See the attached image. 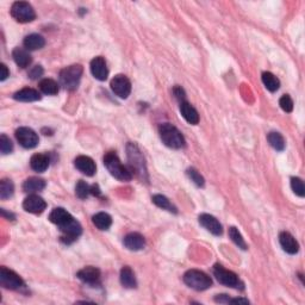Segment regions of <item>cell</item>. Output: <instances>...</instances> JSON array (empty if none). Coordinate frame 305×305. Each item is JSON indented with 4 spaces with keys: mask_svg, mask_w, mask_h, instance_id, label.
Segmentation results:
<instances>
[{
    "mask_svg": "<svg viewBox=\"0 0 305 305\" xmlns=\"http://www.w3.org/2000/svg\"><path fill=\"white\" fill-rule=\"evenodd\" d=\"M291 187H292V191L298 197H304L305 196L304 182L302 181V179H299V178L291 179Z\"/></svg>",
    "mask_w": 305,
    "mask_h": 305,
    "instance_id": "cell-36",
    "label": "cell"
},
{
    "mask_svg": "<svg viewBox=\"0 0 305 305\" xmlns=\"http://www.w3.org/2000/svg\"><path fill=\"white\" fill-rule=\"evenodd\" d=\"M9 76H10V71L7 69V67L4 65V63H1V65H0V80L4 81V80H6Z\"/></svg>",
    "mask_w": 305,
    "mask_h": 305,
    "instance_id": "cell-41",
    "label": "cell"
},
{
    "mask_svg": "<svg viewBox=\"0 0 305 305\" xmlns=\"http://www.w3.org/2000/svg\"><path fill=\"white\" fill-rule=\"evenodd\" d=\"M180 112H181V116L185 118V121L187 123L192 124V126H196V124L199 123V115L197 112V110L190 102H180Z\"/></svg>",
    "mask_w": 305,
    "mask_h": 305,
    "instance_id": "cell-19",
    "label": "cell"
},
{
    "mask_svg": "<svg viewBox=\"0 0 305 305\" xmlns=\"http://www.w3.org/2000/svg\"><path fill=\"white\" fill-rule=\"evenodd\" d=\"M111 90L112 92L118 96L119 98L126 99L130 96V92H131V82L130 80L127 79L126 76H122V74H118L111 80Z\"/></svg>",
    "mask_w": 305,
    "mask_h": 305,
    "instance_id": "cell-10",
    "label": "cell"
},
{
    "mask_svg": "<svg viewBox=\"0 0 305 305\" xmlns=\"http://www.w3.org/2000/svg\"><path fill=\"white\" fill-rule=\"evenodd\" d=\"M59 228L61 234H62L61 235V240H62L65 243H67V245L77 240V237H79L82 232L81 224H80L74 217L72 218L68 223L63 224V226L59 227Z\"/></svg>",
    "mask_w": 305,
    "mask_h": 305,
    "instance_id": "cell-8",
    "label": "cell"
},
{
    "mask_svg": "<svg viewBox=\"0 0 305 305\" xmlns=\"http://www.w3.org/2000/svg\"><path fill=\"white\" fill-rule=\"evenodd\" d=\"M0 151H1L4 155L10 154V152L13 151V144L11 142L10 138L5 134L0 136Z\"/></svg>",
    "mask_w": 305,
    "mask_h": 305,
    "instance_id": "cell-35",
    "label": "cell"
},
{
    "mask_svg": "<svg viewBox=\"0 0 305 305\" xmlns=\"http://www.w3.org/2000/svg\"><path fill=\"white\" fill-rule=\"evenodd\" d=\"M267 140L276 151L282 152L285 149V140L282 135L279 134V132H270L267 136Z\"/></svg>",
    "mask_w": 305,
    "mask_h": 305,
    "instance_id": "cell-31",
    "label": "cell"
},
{
    "mask_svg": "<svg viewBox=\"0 0 305 305\" xmlns=\"http://www.w3.org/2000/svg\"><path fill=\"white\" fill-rule=\"evenodd\" d=\"M159 134L162 142L172 149H181L186 143L181 132L170 123L161 124L159 127Z\"/></svg>",
    "mask_w": 305,
    "mask_h": 305,
    "instance_id": "cell-1",
    "label": "cell"
},
{
    "mask_svg": "<svg viewBox=\"0 0 305 305\" xmlns=\"http://www.w3.org/2000/svg\"><path fill=\"white\" fill-rule=\"evenodd\" d=\"M213 276L216 277L218 282H221L222 285H226V286L237 288L241 285L240 279L234 272L226 270L223 266L218 265V263L213 266Z\"/></svg>",
    "mask_w": 305,
    "mask_h": 305,
    "instance_id": "cell-9",
    "label": "cell"
},
{
    "mask_svg": "<svg viewBox=\"0 0 305 305\" xmlns=\"http://www.w3.org/2000/svg\"><path fill=\"white\" fill-rule=\"evenodd\" d=\"M124 246L126 248L129 249V251H141V249L144 248L146 246V240L141 234L138 232H130L127 234L123 240Z\"/></svg>",
    "mask_w": 305,
    "mask_h": 305,
    "instance_id": "cell-18",
    "label": "cell"
},
{
    "mask_svg": "<svg viewBox=\"0 0 305 305\" xmlns=\"http://www.w3.org/2000/svg\"><path fill=\"white\" fill-rule=\"evenodd\" d=\"M76 277L86 284H97L101 279V271L98 268L92 267V266H88V267L82 268L77 272Z\"/></svg>",
    "mask_w": 305,
    "mask_h": 305,
    "instance_id": "cell-17",
    "label": "cell"
},
{
    "mask_svg": "<svg viewBox=\"0 0 305 305\" xmlns=\"http://www.w3.org/2000/svg\"><path fill=\"white\" fill-rule=\"evenodd\" d=\"M229 237L231 238L232 242L236 245L238 248L243 249V251H246L247 249V243L245 241V238L242 237V235L240 234V231L235 228V227H231V228L229 229Z\"/></svg>",
    "mask_w": 305,
    "mask_h": 305,
    "instance_id": "cell-33",
    "label": "cell"
},
{
    "mask_svg": "<svg viewBox=\"0 0 305 305\" xmlns=\"http://www.w3.org/2000/svg\"><path fill=\"white\" fill-rule=\"evenodd\" d=\"M199 223L201 226H203L207 231H210L215 236H221L223 234V227L220 222L217 221V218L213 217L211 215H207V213H203V215L199 216Z\"/></svg>",
    "mask_w": 305,
    "mask_h": 305,
    "instance_id": "cell-13",
    "label": "cell"
},
{
    "mask_svg": "<svg viewBox=\"0 0 305 305\" xmlns=\"http://www.w3.org/2000/svg\"><path fill=\"white\" fill-rule=\"evenodd\" d=\"M90 193H91V187L86 184L84 180L77 181V184L76 186V195L79 197L80 199H86Z\"/></svg>",
    "mask_w": 305,
    "mask_h": 305,
    "instance_id": "cell-34",
    "label": "cell"
},
{
    "mask_svg": "<svg viewBox=\"0 0 305 305\" xmlns=\"http://www.w3.org/2000/svg\"><path fill=\"white\" fill-rule=\"evenodd\" d=\"M184 282L196 291H205L212 285L211 278L206 273L198 270L187 271L184 274Z\"/></svg>",
    "mask_w": 305,
    "mask_h": 305,
    "instance_id": "cell-3",
    "label": "cell"
},
{
    "mask_svg": "<svg viewBox=\"0 0 305 305\" xmlns=\"http://www.w3.org/2000/svg\"><path fill=\"white\" fill-rule=\"evenodd\" d=\"M92 222L99 230H107L112 224V218L109 213L98 212L92 217Z\"/></svg>",
    "mask_w": 305,
    "mask_h": 305,
    "instance_id": "cell-27",
    "label": "cell"
},
{
    "mask_svg": "<svg viewBox=\"0 0 305 305\" xmlns=\"http://www.w3.org/2000/svg\"><path fill=\"white\" fill-rule=\"evenodd\" d=\"M0 285L7 290H21L24 287V281L16 272L6 267L0 268Z\"/></svg>",
    "mask_w": 305,
    "mask_h": 305,
    "instance_id": "cell-7",
    "label": "cell"
},
{
    "mask_svg": "<svg viewBox=\"0 0 305 305\" xmlns=\"http://www.w3.org/2000/svg\"><path fill=\"white\" fill-rule=\"evenodd\" d=\"M187 176H188V178L191 179V181L195 182L197 186H199V187L204 186V178L195 170V168H188Z\"/></svg>",
    "mask_w": 305,
    "mask_h": 305,
    "instance_id": "cell-37",
    "label": "cell"
},
{
    "mask_svg": "<svg viewBox=\"0 0 305 305\" xmlns=\"http://www.w3.org/2000/svg\"><path fill=\"white\" fill-rule=\"evenodd\" d=\"M13 60H15L16 65L19 66L21 68H26L27 66H30L31 63V55L29 54V51L24 48H15L12 51Z\"/></svg>",
    "mask_w": 305,
    "mask_h": 305,
    "instance_id": "cell-22",
    "label": "cell"
},
{
    "mask_svg": "<svg viewBox=\"0 0 305 305\" xmlns=\"http://www.w3.org/2000/svg\"><path fill=\"white\" fill-rule=\"evenodd\" d=\"M229 303H232V304H249V302H248V299L234 298V299H230Z\"/></svg>",
    "mask_w": 305,
    "mask_h": 305,
    "instance_id": "cell-43",
    "label": "cell"
},
{
    "mask_svg": "<svg viewBox=\"0 0 305 305\" xmlns=\"http://www.w3.org/2000/svg\"><path fill=\"white\" fill-rule=\"evenodd\" d=\"M30 166L35 172L43 173L49 167V157L44 154L32 155L31 160H30Z\"/></svg>",
    "mask_w": 305,
    "mask_h": 305,
    "instance_id": "cell-24",
    "label": "cell"
},
{
    "mask_svg": "<svg viewBox=\"0 0 305 305\" xmlns=\"http://www.w3.org/2000/svg\"><path fill=\"white\" fill-rule=\"evenodd\" d=\"M11 16L19 23H29L36 18V12L29 2L16 1L11 7Z\"/></svg>",
    "mask_w": 305,
    "mask_h": 305,
    "instance_id": "cell-6",
    "label": "cell"
},
{
    "mask_svg": "<svg viewBox=\"0 0 305 305\" xmlns=\"http://www.w3.org/2000/svg\"><path fill=\"white\" fill-rule=\"evenodd\" d=\"M279 105L285 112H291V111L293 110V101L291 99L290 96H287V94H285V96H282L281 98H280Z\"/></svg>",
    "mask_w": 305,
    "mask_h": 305,
    "instance_id": "cell-38",
    "label": "cell"
},
{
    "mask_svg": "<svg viewBox=\"0 0 305 305\" xmlns=\"http://www.w3.org/2000/svg\"><path fill=\"white\" fill-rule=\"evenodd\" d=\"M74 165H76V170H79L81 173L86 174L87 177H92L96 174V163H94L91 157L85 156V155H80V156H77Z\"/></svg>",
    "mask_w": 305,
    "mask_h": 305,
    "instance_id": "cell-15",
    "label": "cell"
},
{
    "mask_svg": "<svg viewBox=\"0 0 305 305\" xmlns=\"http://www.w3.org/2000/svg\"><path fill=\"white\" fill-rule=\"evenodd\" d=\"M44 187H46V181L41 178H36V177H31V178L26 179L23 184L24 192L31 193V195L44 190Z\"/></svg>",
    "mask_w": 305,
    "mask_h": 305,
    "instance_id": "cell-23",
    "label": "cell"
},
{
    "mask_svg": "<svg viewBox=\"0 0 305 305\" xmlns=\"http://www.w3.org/2000/svg\"><path fill=\"white\" fill-rule=\"evenodd\" d=\"M40 90L42 91L44 94H48V96H55L59 92V85L55 80L52 79H43L40 82Z\"/></svg>",
    "mask_w": 305,
    "mask_h": 305,
    "instance_id": "cell-30",
    "label": "cell"
},
{
    "mask_svg": "<svg viewBox=\"0 0 305 305\" xmlns=\"http://www.w3.org/2000/svg\"><path fill=\"white\" fill-rule=\"evenodd\" d=\"M104 165L107 168V171L110 172L111 176L115 177L116 179L121 180V181H130L131 180V172L127 170L126 166L122 165L118 156L113 152H106V155L104 156Z\"/></svg>",
    "mask_w": 305,
    "mask_h": 305,
    "instance_id": "cell-2",
    "label": "cell"
},
{
    "mask_svg": "<svg viewBox=\"0 0 305 305\" xmlns=\"http://www.w3.org/2000/svg\"><path fill=\"white\" fill-rule=\"evenodd\" d=\"M261 79H262L263 85H265V87L267 88L270 92H276V91L279 90L280 81L278 77L274 76V74L270 73V72H265V73H262Z\"/></svg>",
    "mask_w": 305,
    "mask_h": 305,
    "instance_id": "cell-28",
    "label": "cell"
},
{
    "mask_svg": "<svg viewBox=\"0 0 305 305\" xmlns=\"http://www.w3.org/2000/svg\"><path fill=\"white\" fill-rule=\"evenodd\" d=\"M13 192H15V185H13L12 180L2 179L0 181V198H10V197H12Z\"/></svg>",
    "mask_w": 305,
    "mask_h": 305,
    "instance_id": "cell-32",
    "label": "cell"
},
{
    "mask_svg": "<svg viewBox=\"0 0 305 305\" xmlns=\"http://www.w3.org/2000/svg\"><path fill=\"white\" fill-rule=\"evenodd\" d=\"M127 159H129L131 170L135 171V173L140 177L141 179H146L147 170L144 165V159L142 156V152H140L138 147L134 143H129L127 147Z\"/></svg>",
    "mask_w": 305,
    "mask_h": 305,
    "instance_id": "cell-5",
    "label": "cell"
},
{
    "mask_svg": "<svg viewBox=\"0 0 305 305\" xmlns=\"http://www.w3.org/2000/svg\"><path fill=\"white\" fill-rule=\"evenodd\" d=\"M13 99L24 102H37L41 99V94L38 91L34 90V88H23V90L18 91V92L13 94Z\"/></svg>",
    "mask_w": 305,
    "mask_h": 305,
    "instance_id": "cell-21",
    "label": "cell"
},
{
    "mask_svg": "<svg viewBox=\"0 0 305 305\" xmlns=\"http://www.w3.org/2000/svg\"><path fill=\"white\" fill-rule=\"evenodd\" d=\"M215 301L217 302V303H229L230 298L227 295H218L215 298Z\"/></svg>",
    "mask_w": 305,
    "mask_h": 305,
    "instance_id": "cell-42",
    "label": "cell"
},
{
    "mask_svg": "<svg viewBox=\"0 0 305 305\" xmlns=\"http://www.w3.org/2000/svg\"><path fill=\"white\" fill-rule=\"evenodd\" d=\"M46 44V41L41 35L38 34H31L26 36L24 38V47L26 51H37V49H42Z\"/></svg>",
    "mask_w": 305,
    "mask_h": 305,
    "instance_id": "cell-25",
    "label": "cell"
},
{
    "mask_svg": "<svg viewBox=\"0 0 305 305\" xmlns=\"http://www.w3.org/2000/svg\"><path fill=\"white\" fill-rule=\"evenodd\" d=\"M173 93L174 96H176V98L178 99L179 102H186V96H185V91L182 90L180 86H176L173 90Z\"/></svg>",
    "mask_w": 305,
    "mask_h": 305,
    "instance_id": "cell-40",
    "label": "cell"
},
{
    "mask_svg": "<svg viewBox=\"0 0 305 305\" xmlns=\"http://www.w3.org/2000/svg\"><path fill=\"white\" fill-rule=\"evenodd\" d=\"M82 72L84 69L80 65H73L69 67L63 68L60 72V81L61 85L66 88V90L74 91L76 90L79 86L80 79H81Z\"/></svg>",
    "mask_w": 305,
    "mask_h": 305,
    "instance_id": "cell-4",
    "label": "cell"
},
{
    "mask_svg": "<svg viewBox=\"0 0 305 305\" xmlns=\"http://www.w3.org/2000/svg\"><path fill=\"white\" fill-rule=\"evenodd\" d=\"M72 218H73V216H72L67 210L63 209V207H55V209L51 212V215H49V220H51V223L56 224L57 227H61L63 226V224L68 223Z\"/></svg>",
    "mask_w": 305,
    "mask_h": 305,
    "instance_id": "cell-20",
    "label": "cell"
},
{
    "mask_svg": "<svg viewBox=\"0 0 305 305\" xmlns=\"http://www.w3.org/2000/svg\"><path fill=\"white\" fill-rule=\"evenodd\" d=\"M91 73L99 81H105L109 76V69L106 62L102 56H97L91 61Z\"/></svg>",
    "mask_w": 305,
    "mask_h": 305,
    "instance_id": "cell-14",
    "label": "cell"
},
{
    "mask_svg": "<svg viewBox=\"0 0 305 305\" xmlns=\"http://www.w3.org/2000/svg\"><path fill=\"white\" fill-rule=\"evenodd\" d=\"M279 242L281 248L288 254H297L299 251V245L296 241V238L290 234V232L282 231L279 235Z\"/></svg>",
    "mask_w": 305,
    "mask_h": 305,
    "instance_id": "cell-16",
    "label": "cell"
},
{
    "mask_svg": "<svg viewBox=\"0 0 305 305\" xmlns=\"http://www.w3.org/2000/svg\"><path fill=\"white\" fill-rule=\"evenodd\" d=\"M152 203L156 205V206H159L160 209L167 210V211L174 212V213L178 212L177 211V207L171 203L170 199H168L167 197H165L162 195H155V196H152Z\"/></svg>",
    "mask_w": 305,
    "mask_h": 305,
    "instance_id": "cell-29",
    "label": "cell"
},
{
    "mask_svg": "<svg viewBox=\"0 0 305 305\" xmlns=\"http://www.w3.org/2000/svg\"><path fill=\"white\" fill-rule=\"evenodd\" d=\"M16 138L22 147L26 149L35 148L38 144V135L30 127H19L16 130Z\"/></svg>",
    "mask_w": 305,
    "mask_h": 305,
    "instance_id": "cell-11",
    "label": "cell"
},
{
    "mask_svg": "<svg viewBox=\"0 0 305 305\" xmlns=\"http://www.w3.org/2000/svg\"><path fill=\"white\" fill-rule=\"evenodd\" d=\"M121 282L124 287L127 288H134L137 285L136 282L135 273L132 272L129 266H124L121 271Z\"/></svg>",
    "mask_w": 305,
    "mask_h": 305,
    "instance_id": "cell-26",
    "label": "cell"
},
{
    "mask_svg": "<svg viewBox=\"0 0 305 305\" xmlns=\"http://www.w3.org/2000/svg\"><path fill=\"white\" fill-rule=\"evenodd\" d=\"M42 76H43V68L41 67V66H35V67H32L31 71L29 72V77L32 80L38 79V77H41Z\"/></svg>",
    "mask_w": 305,
    "mask_h": 305,
    "instance_id": "cell-39",
    "label": "cell"
},
{
    "mask_svg": "<svg viewBox=\"0 0 305 305\" xmlns=\"http://www.w3.org/2000/svg\"><path fill=\"white\" fill-rule=\"evenodd\" d=\"M23 207L27 212L38 215V213H42L44 210H46L47 203L40 196L30 195L29 197H26V198L24 199Z\"/></svg>",
    "mask_w": 305,
    "mask_h": 305,
    "instance_id": "cell-12",
    "label": "cell"
}]
</instances>
